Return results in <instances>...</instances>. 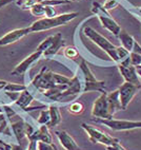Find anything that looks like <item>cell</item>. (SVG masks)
Here are the masks:
<instances>
[{
    "mask_svg": "<svg viewBox=\"0 0 141 150\" xmlns=\"http://www.w3.org/2000/svg\"><path fill=\"white\" fill-rule=\"evenodd\" d=\"M3 89V87H0V91H1V90H2Z\"/></svg>",
    "mask_w": 141,
    "mask_h": 150,
    "instance_id": "43",
    "label": "cell"
},
{
    "mask_svg": "<svg viewBox=\"0 0 141 150\" xmlns=\"http://www.w3.org/2000/svg\"><path fill=\"white\" fill-rule=\"evenodd\" d=\"M107 93L102 92L93 104L92 116L96 118H113L109 114V105H107Z\"/></svg>",
    "mask_w": 141,
    "mask_h": 150,
    "instance_id": "9",
    "label": "cell"
},
{
    "mask_svg": "<svg viewBox=\"0 0 141 150\" xmlns=\"http://www.w3.org/2000/svg\"><path fill=\"white\" fill-rule=\"evenodd\" d=\"M69 1H71V0H69Z\"/></svg>",
    "mask_w": 141,
    "mask_h": 150,
    "instance_id": "45",
    "label": "cell"
},
{
    "mask_svg": "<svg viewBox=\"0 0 141 150\" xmlns=\"http://www.w3.org/2000/svg\"><path fill=\"white\" fill-rule=\"evenodd\" d=\"M27 88L25 85H20V83H6V85L3 87V91L6 92H20L24 91Z\"/></svg>",
    "mask_w": 141,
    "mask_h": 150,
    "instance_id": "21",
    "label": "cell"
},
{
    "mask_svg": "<svg viewBox=\"0 0 141 150\" xmlns=\"http://www.w3.org/2000/svg\"><path fill=\"white\" fill-rule=\"evenodd\" d=\"M64 46V40L62 38V35L60 33H57L56 35H54V40L50 48L46 50V51L43 52V56L45 57H52L54 56L57 52Z\"/></svg>",
    "mask_w": 141,
    "mask_h": 150,
    "instance_id": "18",
    "label": "cell"
},
{
    "mask_svg": "<svg viewBox=\"0 0 141 150\" xmlns=\"http://www.w3.org/2000/svg\"><path fill=\"white\" fill-rule=\"evenodd\" d=\"M15 0H0V8H4L6 6L10 4V3L14 2Z\"/></svg>",
    "mask_w": 141,
    "mask_h": 150,
    "instance_id": "37",
    "label": "cell"
},
{
    "mask_svg": "<svg viewBox=\"0 0 141 150\" xmlns=\"http://www.w3.org/2000/svg\"><path fill=\"white\" fill-rule=\"evenodd\" d=\"M84 110L83 105L79 102H74L69 105V112L72 113V114H81Z\"/></svg>",
    "mask_w": 141,
    "mask_h": 150,
    "instance_id": "25",
    "label": "cell"
},
{
    "mask_svg": "<svg viewBox=\"0 0 141 150\" xmlns=\"http://www.w3.org/2000/svg\"><path fill=\"white\" fill-rule=\"evenodd\" d=\"M69 0H39V3L43 4V6H60V4H65V3H69Z\"/></svg>",
    "mask_w": 141,
    "mask_h": 150,
    "instance_id": "27",
    "label": "cell"
},
{
    "mask_svg": "<svg viewBox=\"0 0 141 150\" xmlns=\"http://www.w3.org/2000/svg\"><path fill=\"white\" fill-rule=\"evenodd\" d=\"M31 32V28H22V29H16L13 31H10L2 37H0V47L8 46L12 43L17 42L18 40L22 39L24 36H27Z\"/></svg>",
    "mask_w": 141,
    "mask_h": 150,
    "instance_id": "12",
    "label": "cell"
},
{
    "mask_svg": "<svg viewBox=\"0 0 141 150\" xmlns=\"http://www.w3.org/2000/svg\"><path fill=\"white\" fill-rule=\"evenodd\" d=\"M140 89L141 85H135V83H126V81H124L119 87V89H118L119 90V98L122 110H126L130 103L132 102V99L138 93Z\"/></svg>",
    "mask_w": 141,
    "mask_h": 150,
    "instance_id": "8",
    "label": "cell"
},
{
    "mask_svg": "<svg viewBox=\"0 0 141 150\" xmlns=\"http://www.w3.org/2000/svg\"><path fill=\"white\" fill-rule=\"evenodd\" d=\"M37 150H58L53 143L37 142Z\"/></svg>",
    "mask_w": 141,
    "mask_h": 150,
    "instance_id": "31",
    "label": "cell"
},
{
    "mask_svg": "<svg viewBox=\"0 0 141 150\" xmlns=\"http://www.w3.org/2000/svg\"><path fill=\"white\" fill-rule=\"evenodd\" d=\"M81 127L88 135V139L92 143H100L103 144L105 146H109V145H115L117 143H120V141L118 139L111 137L105 132L101 131L100 129H97L95 127L88 125V124H81Z\"/></svg>",
    "mask_w": 141,
    "mask_h": 150,
    "instance_id": "7",
    "label": "cell"
},
{
    "mask_svg": "<svg viewBox=\"0 0 141 150\" xmlns=\"http://www.w3.org/2000/svg\"><path fill=\"white\" fill-rule=\"evenodd\" d=\"M51 121V114H50V110L46 108H43L40 112V115L37 120V123L39 125H46L48 126V123Z\"/></svg>",
    "mask_w": 141,
    "mask_h": 150,
    "instance_id": "22",
    "label": "cell"
},
{
    "mask_svg": "<svg viewBox=\"0 0 141 150\" xmlns=\"http://www.w3.org/2000/svg\"><path fill=\"white\" fill-rule=\"evenodd\" d=\"M119 39L121 41V46L123 47L124 49H126L128 52H132L134 47V43H135V39H134L130 34H128L126 32H123L121 31V33L119 34Z\"/></svg>",
    "mask_w": 141,
    "mask_h": 150,
    "instance_id": "20",
    "label": "cell"
},
{
    "mask_svg": "<svg viewBox=\"0 0 141 150\" xmlns=\"http://www.w3.org/2000/svg\"><path fill=\"white\" fill-rule=\"evenodd\" d=\"M83 33H84V35L88 39H90L101 50H103L113 62L119 64V59H118L117 56V47L114 46L107 38L102 36L100 33H98L96 30H94L93 28L90 27H85L84 30H83Z\"/></svg>",
    "mask_w": 141,
    "mask_h": 150,
    "instance_id": "2",
    "label": "cell"
},
{
    "mask_svg": "<svg viewBox=\"0 0 141 150\" xmlns=\"http://www.w3.org/2000/svg\"><path fill=\"white\" fill-rule=\"evenodd\" d=\"M79 15L78 12H72V13H64L60 15H56L54 17H44L40 18L31 24V32H42V31H48V30L54 29L64 25L72 21L73 19Z\"/></svg>",
    "mask_w": 141,
    "mask_h": 150,
    "instance_id": "1",
    "label": "cell"
},
{
    "mask_svg": "<svg viewBox=\"0 0 141 150\" xmlns=\"http://www.w3.org/2000/svg\"><path fill=\"white\" fill-rule=\"evenodd\" d=\"M130 64L136 68H140L141 66V55L135 52H130Z\"/></svg>",
    "mask_w": 141,
    "mask_h": 150,
    "instance_id": "29",
    "label": "cell"
},
{
    "mask_svg": "<svg viewBox=\"0 0 141 150\" xmlns=\"http://www.w3.org/2000/svg\"><path fill=\"white\" fill-rule=\"evenodd\" d=\"M107 105H109V111L111 116H114L115 113H117L118 111L122 110L121 104H120V98H119V90H115V91L107 93Z\"/></svg>",
    "mask_w": 141,
    "mask_h": 150,
    "instance_id": "16",
    "label": "cell"
},
{
    "mask_svg": "<svg viewBox=\"0 0 141 150\" xmlns=\"http://www.w3.org/2000/svg\"><path fill=\"white\" fill-rule=\"evenodd\" d=\"M80 70L83 74V93L84 92H90V91H100L105 92V81H98L94 73L90 71L88 68V64L85 60H82L79 66Z\"/></svg>",
    "mask_w": 141,
    "mask_h": 150,
    "instance_id": "3",
    "label": "cell"
},
{
    "mask_svg": "<svg viewBox=\"0 0 141 150\" xmlns=\"http://www.w3.org/2000/svg\"><path fill=\"white\" fill-rule=\"evenodd\" d=\"M137 73H138V76L141 78V68H137Z\"/></svg>",
    "mask_w": 141,
    "mask_h": 150,
    "instance_id": "42",
    "label": "cell"
},
{
    "mask_svg": "<svg viewBox=\"0 0 141 150\" xmlns=\"http://www.w3.org/2000/svg\"><path fill=\"white\" fill-rule=\"evenodd\" d=\"M35 93H37V92H35ZM35 93H33V92L31 91V89L27 87V88L25 89L24 91L20 92L18 98H17V100L15 102V105H17L18 107L21 108L23 111H25V110L29 108L31 102H32L33 99H34Z\"/></svg>",
    "mask_w": 141,
    "mask_h": 150,
    "instance_id": "17",
    "label": "cell"
},
{
    "mask_svg": "<svg viewBox=\"0 0 141 150\" xmlns=\"http://www.w3.org/2000/svg\"><path fill=\"white\" fill-rule=\"evenodd\" d=\"M31 13L32 15L36 17H41V16H45V6L41 4V3H37L31 8Z\"/></svg>",
    "mask_w": 141,
    "mask_h": 150,
    "instance_id": "24",
    "label": "cell"
},
{
    "mask_svg": "<svg viewBox=\"0 0 141 150\" xmlns=\"http://www.w3.org/2000/svg\"><path fill=\"white\" fill-rule=\"evenodd\" d=\"M120 74L122 75L123 79L126 83H135V85H140V79H139L138 73H137V68L130 64V66H122L118 64Z\"/></svg>",
    "mask_w": 141,
    "mask_h": 150,
    "instance_id": "13",
    "label": "cell"
},
{
    "mask_svg": "<svg viewBox=\"0 0 141 150\" xmlns=\"http://www.w3.org/2000/svg\"><path fill=\"white\" fill-rule=\"evenodd\" d=\"M48 110H50V114H51V121L48 123V128H54L61 122V114H60L59 108L56 104L50 105Z\"/></svg>",
    "mask_w": 141,
    "mask_h": 150,
    "instance_id": "19",
    "label": "cell"
},
{
    "mask_svg": "<svg viewBox=\"0 0 141 150\" xmlns=\"http://www.w3.org/2000/svg\"><path fill=\"white\" fill-rule=\"evenodd\" d=\"M42 55H43L42 52L37 50L36 52H34V53H32L27 57H25L20 64H17L16 67H15V69L11 72V74L13 75V76H20V75L25 74L27 70L29 69V67H31L33 64H35V62H37Z\"/></svg>",
    "mask_w": 141,
    "mask_h": 150,
    "instance_id": "11",
    "label": "cell"
},
{
    "mask_svg": "<svg viewBox=\"0 0 141 150\" xmlns=\"http://www.w3.org/2000/svg\"><path fill=\"white\" fill-rule=\"evenodd\" d=\"M31 86L34 87L38 92L44 93V92L51 90L56 86V81L54 78V73L48 71L46 68H43L33 79Z\"/></svg>",
    "mask_w": 141,
    "mask_h": 150,
    "instance_id": "6",
    "label": "cell"
},
{
    "mask_svg": "<svg viewBox=\"0 0 141 150\" xmlns=\"http://www.w3.org/2000/svg\"><path fill=\"white\" fill-rule=\"evenodd\" d=\"M105 148H107V150H126L125 148H123L121 146L120 143H117V144L115 145H109V146H105Z\"/></svg>",
    "mask_w": 141,
    "mask_h": 150,
    "instance_id": "34",
    "label": "cell"
},
{
    "mask_svg": "<svg viewBox=\"0 0 141 150\" xmlns=\"http://www.w3.org/2000/svg\"><path fill=\"white\" fill-rule=\"evenodd\" d=\"M130 53L126 49H124L122 46L120 47H117V56H118V59H119V62H121L122 60L126 59L128 56H130Z\"/></svg>",
    "mask_w": 141,
    "mask_h": 150,
    "instance_id": "30",
    "label": "cell"
},
{
    "mask_svg": "<svg viewBox=\"0 0 141 150\" xmlns=\"http://www.w3.org/2000/svg\"><path fill=\"white\" fill-rule=\"evenodd\" d=\"M27 150H37V142L33 141V139H29V146H27Z\"/></svg>",
    "mask_w": 141,
    "mask_h": 150,
    "instance_id": "35",
    "label": "cell"
},
{
    "mask_svg": "<svg viewBox=\"0 0 141 150\" xmlns=\"http://www.w3.org/2000/svg\"><path fill=\"white\" fill-rule=\"evenodd\" d=\"M55 134H56L59 143L61 144V146L65 150H80V147L77 145L76 141L67 131H64V130H56Z\"/></svg>",
    "mask_w": 141,
    "mask_h": 150,
    "instance_id": "14",
    "label": "cell"
},
{
    "mask_svg": "<svg viewBox=\"0 0 141 150\" xmlns=\"http://www.w3.org/2000/svg\"><path fill=\"white\" fill-rule=\"evenodd\" d=\"M140 68H141V66H140Z\"/></svg>",
    "mask_w": 141,
    "mask_h": 150,
    "instance_id": "44",
    "label": "cell"
},
{
    "mask_svg": "<svg viewBox=\"0 0 141 150\" xmlns=\"http://www.w3.org/2000/svg\"><path fill=\"white\" fill-rule=\"evenodd\" d=\"M6 142H3V141H1L0 139V150H4V148H6Z\"/></svg>",
    "mask_w": 141,
    "mask_h": 150,
    "instance_id": "40",
    "label": "cell"
},
{
    "mask_svg": "<svg viewBox=\"0 0 141 150\" xmlns=\"http://www.w3.org/2000/svg\"><path fill=\"white\" fill-rule=\"evenodd\" d=\"M56 16V11L54 10L53 6H45V17H54Z\"/></svg>",
    "mask_w": 141,
    "mask_h": 150,
    "instance_id": "33",
    "label": "cell"
},
{
    "mask_svg": "<svg viewBox=\"0 0 141 150\" xmlns=\"http://www.w3.org/2000/svg\"><path fill=\"white\" fill-rule=\"evenodd\" d=\"M6 118V114H4V113H0V126H1L2 122L4 121Z\"/></svg>",
    "mask_w": 141,
    "mask_h": 150,
    "instance_id": "39",
    "label": "cell"
},
{
    "mask_svg": "<svg viewBox=\"0 0 141 150\" xmlns=\"http://www.w3.org/2000/svg\"><path fill=\"white\" fill-rule=\"evenodd\" d=\"M92 11H93L94 14L97 15V17L99 18V20H100V22H101L104 29H107L109 32H111L113 35L117 36V37L119 36V34L122 31L121 27L111 17V15L107 13V10L103 6H100L98 2H94Z\"/></svg>",
    "mask_w": 141,
    "mask_h": 150,
    "instance_id": "4",
    "label": "cell"
},
{
    "mask_svg": "<svg viewBox=\"0 0 141 150\" xmlns=\"http://www.w3.org/2000/svg\"><path fill=\"white\" fill-rule=\"evenodd\" d=\"M118 4H119L118 0H107V1H105V3H104L103 8L107 11V10H112V8H116Z\"/></svg>",
    "mask_w": 141,
    "mask_h": 150,
    "instance_id": "32",
    "label": "cell"
},
{
    "mask_svg": "<svg viewBox=\"0 0 141 150\" xmlns=\"http://www.w3.org/2000/svg\"><path fill=\"white\" fill-rule=\"evenodd\" d=\"M6 83H8V81H2V79H0V87H4V86L6 85Z\"/></svg>",
    "mask_w": 141,
    "mask_h": 150,
    "instance_id": "41",
    "label": "cell"
},
{
    "mask_svg": "<svg viewBox=\"0 0 141 150\" xmlns=\"http://www.w3.org/2000/svg\"><path fill=\"white\" fill-rule=\"evenodd\" d=\"M132 52H135V53H138L141 55V46L137 42V41H135V43H134V47H133Z\"/></svg>",
    "mask_w": 141,
    "mask_h": 150,
    "instance_id": "36",
    "label": "cell"
},
{
    "mask_svg": "<svg viewBox=\"0 0 141 150\" xmlns=\"http://www.w3.org/2000/svg\"><path fill=\"white\" fill-rule=\"evenodd\" d=\"M29 139H33L36 142L52 143V134L50 132V128L46 125H40V127L35 130L34 133L29 137Z\"/></svg>",
    "mask_w": 141,
    "mask_h": 150,
    "instance_id": "15",
    "label": "cell"
},
{
    "mask_svg": "<svg viewBox=\"0 0 141 150\" xmlns=\"http://www.w3.org/2000/svg\"><path fill=\"white\" fill-rule=\"evenodd\" d=\"M95 122L102 124L114 131H128L134 129H141V121H126L114 118H95Z\"/></svg>",
    "mask_w": 141,
    "mask_h": 150,
    "instance_id": "5",
    "label": "cell"
},
{
    "mask_svg": "<svg viewBox=\"0 0 141 150\" xmlns=\"http://www.w3.org/2000/svg\"><path fill=\"white\" fill-rule=\"evenodd\" d=\"M53 40H54V35L46 37L44 40L41 41V43H40L39 46H38L37 50H38V51H41L43 53V52L46 51V50L50 48V46H51L52 43H53Z\"/></svg>",
    "mask_w": 141,
    "mask_h": 150,
    "instance_id": "26",
    "label": "cell"
},
{
    "mask_svg": "<svg viewBox=\"0 0 141 150\" xmlns=\"http://www.w3.org/2000/svg\"><path fill=\"white\" fill-rule=\"evenodd\" d=\"M11 145H12V150H24L23 147H22V146L20 144H18V145L11 144Z\"/></svg>",
    "mask_w": 141,
    "mask_h": 150,
    "instance_id": "38",
    "label": "cell"
},
{
    "mask_svg": "<svg viewBox=\"0 0 141 150\" xmlns=\"http://www.w3.org/2000/svg\"><path fill=\"white\" fill-rule=\"evenodd\" d=\"M15 3L22 10H31L33 6L39 3V0H15Z\"/></svg>",
    "mask_w": 141,
    "mask_h": 150,
    "instance_id": "23",
    "label": "cell"
},
{
    "mask_svg": "<svg viewBox=\"0 0 141 150\" xmlns=\"http://www.w3.org/2000/svg\"><path fill=\"white\" fill-rule=\"evenodd\" d=\"M64 56L67 57V58H69V59H74L79 55V52L77 51V49L74 48V47H67V48L64 49Z\"/></svg>",
    "mask_w": 141,
    "mask_h": 150,
    "instance_id": "28",
    "label": "cell"
},
{
    "mask_svg": "<svg viewBox=\"0 0 141 150\" xmlns=\"http://www.w3.org/2000/svg\"><path fill=\"white\" fill-rule=\"evenodd\" d=\"M11 129L13 130L14 137H16V141L19 144L22 142V139H23L24 137H27V139H29L35 131L34 127L29 123H27V122H25L24 120H22V118H20L19 121L12 124Z\"/></svg>",
    "mask_w": 141,
    "mask_h": 150,
    "instance_id": "10",
    "label": "cell"
}]
</instances>
